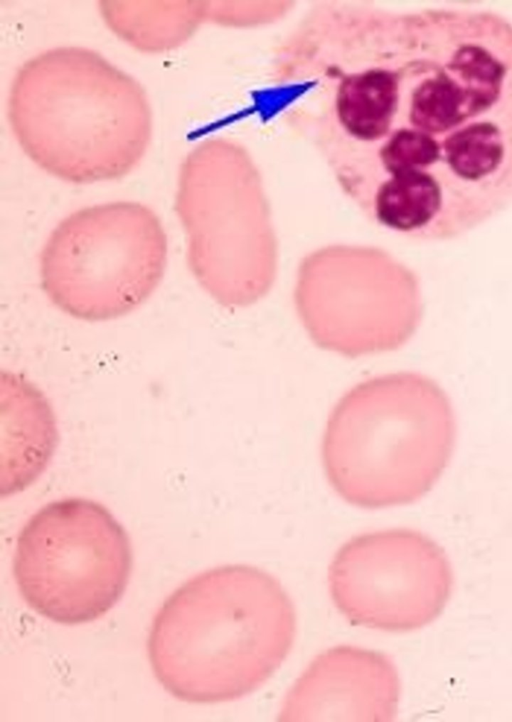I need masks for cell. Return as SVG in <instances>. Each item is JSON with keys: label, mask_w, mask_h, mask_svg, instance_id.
Listing matches in <instances>:
<instances>
[{"label": "cell", "mask_w": 512, "mask_h": 722, "mask_svg": "<svg viewBox=\"0 0 512 722\" xmlns=\"http://www.w3.org/2000/svg\"><path fill=\"white\" fill-rule=\"evenodd\" d=\"M398 96L380 146L385 175L433 242L512 206V21L444 8L399 19Z\"/></svg>", "instance_id": "6da1fadb"}, {"label": "cell", "mask_w": 512, "mask_h": 722, "mask_svg": "<svg viewBox=\"0 0 512 722\" xmlns=\"http://www.w3.org/2000/svg\"><path fill=\"white\" fill-rule=\"evenodd\" d=\"M296 634L290 597L248 565L207 570L175 590L157 612L148 656L160 684L190 703H219L263 685Z\"/></svg>", "instance_id": "7a4b0ae2"}, {"label": "cell", "mask_w": 512, "mask_h": 722, "mask_svg": "<svg viewBox=\"0 0 512 722\" xmlns=\"http://www.w3.org/2000/svg\"><path fill=\"white\" fill-rule=\"evenodd\" d=\"M9 119L22 149L51 175L74 183L130 172L151 137L142 87L97 53L58 48L18 71Z\"/></svg>", "instance_id": "3957f363"}, {"label": "cell", "mask_w": 512, "mask_h": 722, "mask_svg": "<svg viewBox=\"0 0 512 722\" xmlns=\"http://www.w3.org/2000/svg\"><path fill=\"white\" fill-rule=\"evenodd\" d=\"M451 401L431 378L399 372L363 381L330 412L321 443L326 479L347 503H413L446 470L456 443Z\"/></svg>", "instance_id": "277c9868"}, {"label": "cell", "mask_w": 512, "mask_h": 722, "mask_svg": "<svg viewBox=\"0 0 512 722\" xmlns=\"http://www.w3.org/2000/svg\"><path fill=\"white\" fill-rule=\"evenodd\" d=\"M167 238L157 215L135 202L85 208L49 236L40 261L52 303L86 321L121 317L145 302L160 283Z\"/></svg>", "instance_id": "5b68a950"}, {"label": "cell", "mask_w": 512, "mask_h": 722, "mask_svg": "<svg viewBox=\"0 0 512 722\" xmlns=\"http://www.w3.org/2000/svg\"><path fill=\"white\" fill-rule=\"evenodd\" d=\"M132 550L124 528L101 504L52 502L20 531L13 573L25 602L61 624L93 621L124 593Z\"/></svg>", "instance_id": "8992f818"}, {"label": "cell", "mask_w": 512, "mask_h": 722, "mask_svg": "<svg viewBox=\"0 0 512 722\" xmlns=\"http://www.w3.org/2000/svg\"><path fill=\"white\" fill-rule=\"evenodd\" d=\"M328 585L333 603L353 624L403 632L441 614L452 592L453 573L433 539L397 528L345 542L329 566Z\"/></svg>", "instance_id": "52a82bcc"}, {"label": "cell", "mask_w": 512, "mask_h": 722, "mask_svg": "<svg viewBox=\"0 0 512 722\" xmlns=\"http://www.w3.org/2000/svg\"><path fill=\"white\" fill-rule=\"evenodd\" d=\"M399 696V676L385 654L342 645L309 664L286 694L278 719L391 721Z\"/></svg>", "instance_id": "ba28073f"}, {"label": "cell", "mask_w": 512, "mask_h": 722, "mask_svg": "<svg viewBox=\"0 0 512 722\" xmlns=\"http://www.w3.org/2000/svg\"><path fill=\"white\" fill-rule=\"evenodd\" d=\"M1 494L33 483L57 443L55 416L47 398L26 379L1 375Z\"/></svg>", "instance_id": "9c48e42d"}, {"label": "cell", "mask_w": 512, "mask_h": 722, "mask_svg": "<svg viewBox=\"0 0 512 722\" xmlns=\"http://www.w3.org/2000/svg\"><path fill=\"white\" fill-rule=\"evenodd\" d=\"M396 69H372L351 75L336 96V112L343 130L358 141L383 139L397 102Z\"/></svg>", "instance_id": "30bf717a"}, {"label": "cell", "mask_w": 512, "mask_h": 722, "mask_svg": "<svg viewBox=\"0 0 512 722\" xmlns=\"http://www.w3.org/2000/svg\"><path fill=\"white\" fill-rule=\"evenodd\" d=\"M194 3H102L104 18L125 40L145 51L173 48L198 22Z\"/></svg>", "instance_id": "8fae6325"}]
</instances>
